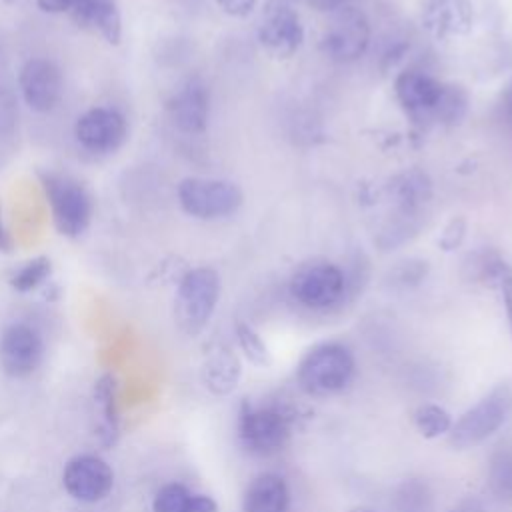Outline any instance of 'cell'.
<instances>
[{
    "instance_id": "17",
    "label": "cell",
    "mask_w": 512,
    "mask_h": 512,
    "mask_svg": "<svg viewBox=\"0 0 512 512\" xmlns=\"http://www.w3.org/2000/svg\"><path fill=\"white\" fill-rule=\"evenodd\" d=\"M70 16L80 28L100 34L108 44H120L122 16L116 0H76Z\"/></svg>"
},
{
    "instance_id": "10",
    "label": "cell",
    "mask_w": 512,
    "mask_h": 512,
    "mask_svg": "<svg viewBox=\"0 0 512 512\" xmlns=\"http://www.w3.org/2000/svg\"><path fill=\"white\" fill-rule=\"evenodd\" d=\"M18 86L24 104L38 114H46L58 106L64 92V78L56 62L36 56L22 64Z\"/></svg>"
},
{
    "instance_id": "34",
    "label": "cell",
    "mask_w": 512,
    "mask_h": 512,
    "mask_svg": "<svg viewBox=\"0 0 512 512\" xmlns=\"http://www.w3.org/2000/svg\"><path fill=\"white\" fill-rule=\"evenodd\" d=\"M4 2H6V4H18L20 0H4Z\"/></svg>"
},
{
    "instance_id": "25",
    "label": "cell",
    "mask_w": 512,
    "mask_h": 512,
    "mask_svg": "<svg viewBox=\"0 0 512 512\" xmlns=\"http://www.w3.org/2000/svg\"><path fill=\"white\" fill-rule=\"evenodd\" d=\"M462 238H464V220H462V218H454V220L446 226V230L442 232V236H440V246H442L444 250H454V248L462 242Z\"/></svg>"
},
{
    "instance_id": "14",
    "label": "cell",
    "mask_w": 512,
    "mask_h": 512,
    "mask_svg": "<svg viewBox=\"0 0 512 512\" xmlns=\"http://www.w3.org/2000/svg\"><path fill=\"white\" fill-rule=\"evenodd\" d=\"M302 40L304 28L294 8L286 4H276L268 8L258 26V42L266 54L278 60H286L296 54Z\"/></svg>"
},
{
    "instance_id": "7",
    "label": "cell",
    "mask_w": 512,
    "mask_h": 512,
    "mask_svg": "<svg viewBox=\"0 0 512 512\" xmlns=\"http://www.w3.org/2000/svg\"><path fill=\"white\" fill-rule=\"evenodd\" d=\"M176 194L180 208L198 220L226 218L242 206V190L234 182L218 178H184Z\"/></svg>"
},
{
    "instance_id": "19",
    "label": "cell",
    "mask_w": 512,
    "mask_h": 512,
    "mask_svg": "<svg viewBox=\"0 0 512 512\" xmlns=\"http://www.w3.org/2000/svg\"><path fill=\"white\" fill-rule=\"evenodd\" d=\"M290 504V492L282 476L264 472L256 476L244 496L242 510L244 512H286Z\"/></svg>"
},
{
    "instance_id": "26",
    "label": "cell",
    "mask_w": 512,
    "mask_h": 512,
    "mask_svg": "<svg viewBox=\"0 0 512 512\" xmlns=\"http://www.w3.org/2000/svg\"><path fill=\"white\" fill-rule=\"evenodd\" d=\"M216 4L228 16L242 18V16H248L252 12V8L256 6V0H216Z\"/></svg>"
},
{
    "instance_id": "13",
    "label": "cell",
    "mask_w": 512,
    "mask_h": 512,
    "mask_svg": "<svg viewBox=\"0 0 512 512\" xmlns=\"http://www.w3.org/2000/svg\"><path fill=\"white\" fill-rule=\"evenodd\" d=\"M62 484L72 498L80 502H98L112 490L114 472L100 456L82 454L66 464Z\"/></svg>"
},
{
    "instance_id": "12",
    "label": "cell",
    "mask_w": 512,
    "mask_h": 512,
    "mask_svg": "<svg viewBox=\"0 0 512 512\" xmlns=\"http://www.w3.org/2000/svg\"><path fill=\"white\" fill-rule=\"evenodd\" d=\"M44 358V342L28 324H10L0 336V366L8 376L24 378L36 372Z\"/></svg>"
},
{
    "instance_id": "15",
    "label": "cell",
    "mask_w": 512,
    "mask_h": 512,
    "mask_svg": "<svg viewBox=\"0 0 512 512\" xmlns=\"http://www.w3.org/2000/svg\"><path fill=\"white\" fill-rule=\"evenodd\" d=\"M422 28L436 40L466 36L474 26L470 0H422Z\"/></svg>"
},
{
    "instance_id": "31",
    "label": "cell",
    "mask_w": 512,
    "mask_h": 512,
    "mask_svg": "<svg viewBox=\"0 0 512 512\" xmlns=\"http://www.w3.org/2000/svg\"><path fill=\"white\" fill-rule=\"evenodd\" d=\"M12 248H14V240H12V236H10V232H8L6 224H4V218H2V206H0V252L10 254V252H12Z\"/></svg>"
},
{
    "instance_id": "4",
    "label": "cell",
    "mask_w": 512,
    "mask_h": 512,
    "mask_svg": "<svg viewBox=\"0 0 512 512\" xmlns=\"http://www.w3.org/2000/svg\"><path fill=\"white\" fill-rule=\"evenodd\" d=\"M512 414V382H500L468 408L448 432V442L456 450L482 444L498 432Z\"/></svg>"
},
{
    "instance_id": "1",
    "label": "cell",
    "mask_w": 512,
    "mask_h": 512,
    "mask_svg": "<svg viewBox=\"0 0 512 512\" xmlns=\"http://www.w3.org/2000/svg\"><path fill=\"white\" fill-rule=\"evenodd\" d=\"M394 94L402 110L420 124H454L468 106V96L460 86L444 84L422 70H406L394 82Z\"/></svg>"
},
{
    "instance_id": "22",
    "label": "cell",
    "mask_w": 512,
    "mask_h": 512,
    "mask_svg": "<svg viewBox=\"0 0 512 512\" xmlns=\"http://www.w3.org/2000/svg\"><path fill=\"white\" fill-rule=\"evenodd\" d=\"M414 426L420 432V436L432 440L438 436H444L452 428V416L446 408L438 404H422L414 410Z\"/></svg>"
},
{
    "instance_id": "16",
    "label": "cell",
    "mask_w": 512,
    "mask_h": 512,
    "mask_svg": "<svg viewBox=\"0 0 512 512\" xmlns=\"http://www.w3.org/2000/svg\"><path fill=\"white\" fill-rule=\"evenodd\" d=\"M168 112L174 126L184 134H202L208 126L210 96L202 80L190 78L170 98Z\"/></svg>"
},
{
    "instance_id": "18",
    "label": "cell",
    "mask_w": 512,
    "mask_h": 512,
    "mask_svg": "<svg viewBox=\"0 0 512 512\" xmlns=\"http://www.w3.org/2000/svg\"><path fill=\"white\" fill-rule=\"evenodd\" d=\"M242 368L238 356L224 344H214L202 362L200 380L214 396H228L238 386Z\"/></svg>"
},
{
    "instance_id": "29",
    "label": "cell",
    "mask_w": 512,
    "mask_h": 512,
    "mask_svg": "<svg viewBox=\"0 0 512 512\" xmlns=\"http://www.w3.org/2000/svg\"><path fill=\"white\" fill-rule=\"evenodd\" d=\"M502 296H504V306H506V316H508V324H510V334H512V272L504 278V282L500 284Z\"/></svg>"
},
{
    "instance_id": "6",
    "label": "cell",
    "mask_w": 512,
    "mask_h": 512,
    "mask_svg": "<svg viewBox=\"0 0 512 512\" xmlns=\"http://www.w3.org/2000/svg\"><path fill=\"white\" fill-rule=\"evenodd\" d=\"M292 422V414L282 408H256L244 402L238 414V438L248 452L268 456L286 446L292 434Z\"/></svg>"
},
{
    "instance_id": "33",
    "label": "cell",
    "mask_w": 512,
    "mask_h": 512,
    "mask_svg": "<svg viewBox=\"0 0 512 512\" xmlns=\"http://www.w3.org/2000/svg\"><path fill=\"white\" fill-rule=\"evenodd\" d=\"M350 512H376V510H372V508H368V506H356V508H352Z\"/></svg>"
},
{
    "instance_id": "3",
    "label": "cell",
    "mask_w": 512,
    "mask_h": 512,
    "mask_svg": "<svg viewBox=\"0 0 512 512\" xmlns=\"http://www.w3.org/2000/svg\"><path fill=\"white\" fill-rule=\"evenodd\" d=\"M220 298V276L214 268L198 266L184 272L174 296V320L180 332L200 334L214 314Z\"/></svg>"
},
{
    "instance_id": "28",
    "label": "cell",
    "mask_w": 512,
    "mask_h": 512,
    "mask_svg": "<svg viewBox=\"0 0 512 512\" xmlns=\"http://www.w3.org/2000/svg\"><path fill=\"white\" fill-rule=\"evenodd\" d=\"M38 8L42 12H50V14H70V10L74 8L76 0H36Z\"/></svg>"
},
{
    "instance_id": "21",
    "label": "cell",
    "mask_w": 512,
    "mask_h": 512,
    "mask_svg": "<svg viewBox=\"0 0 512 512\" xmlns=\"http://www.w3.org/2000/svg\"><path fill=\"white\" fill-rule=\"evenodd\" d=\"M52 274V262L48 256H36L30 258L26 262H22L12 274H10V286L20 292H32L36 288H40Z\"/></svg>"
},
{
    "instance_id": "30",
    "label": "cell",
    "mask_w": 512,
    "mask_h": 512,
    "mask_svg": "<svg viewBox=\"0 0 512 512\" xmlns=\"http://www.w3.org/2000/svg\"><path fill=\"white\" fill-rule=\"evenodd\" d=\"M306 2L320 12H334L348 4V0H306Z\"/></svg>"
},
{
    "instance_id": "2",
    "label": "cell",
    "mask_w": 512,
    "mask_h": 512,
    "mask_svg": "<svg viewBox=\"0 0 512 512\" xmlns=\"http://www.w3.org/2000/svg\"><path fill=\"white\" fill-rule=\"evenodd\" d=\"M40 184L50 204L56 230L66 238H78L90 226L94 202L88 188L62 172H40Z\"/></svg>"
},
{
    "instance_id": "8",
    "label": "cell",
    "mask_w": 512,
    "mask_h": 512,
    "mask_svg": "<svg viewBox=\"0 0 512 512\" xmlns=\"http://www.w3.org/2000/svg\"><path fill=\"white\" fill-rule=\"evenodd\" d=\"M370 44L368 16L356 6H342L330 12V20L322 32L320 48L334 62L358 60Z\"/></svg>"
},
{
    "instance_id": "5",
    "label": "cell",
    "mask_w": 512,
    "mask_h": 512,
    "mask_svg": "<svg viewBox=\"0 0 512 512\" xmlns=\"http://www.w3.org/2000/svg\"><path fill=\"white\" fill-rule=\"evenodd\" d=\"M352 352L336 342H322L310 348L296 370L300 388L310 396H330L348 386L354 376Z\"/></svg>"
},
{
    "instance_id": "23",
    "label": "cell",
    "mask_w": 512,
    "mask_h": 512,
    "mask_svg": "<svg viewBox=\"0 0 512 512\" xmlns=\"http://www.w3.org/2000/svg\"><path fill=\"white\" fill-rule=\"evenodd\" d=\"M236 338H238V346L244 352V356L248 358V362H252L254 366H262V368L270 366L272 358H270L268 346L252 326H248L246 322H238Z\"/></svg>"
},
{
    "instance_id": "32",
    "label": "cell",
    "mask_w": 512,
    "mask_h": 512,
    "mask_svg": "<svg viewBox=\"0 0 512 512\" xmlns=\"http://www.w3.org/2000/svg\"><path fill=\"white\" fill-rule=\"evenodd\" d=\"M502 110H504V116L512 122V82L506 86L502 94Z\"/></svg>"
},
{
    "instance_id": "27",
    "label": "cell",
    "mask_w": 512,
    "mask_h": 512,
    "mask_svg": "<svg viewBox=\"0 0 512 512\" xmlns=\"http://www.w3.org/2000/svg\"><path fill=\"white\" fill-rule=\"evenodd\" d=\"M186 512H218V504L214 498L206 494H190V500L186 504Z\"/></svg>"
},
{
    "instance_id": "11",
    "label": "cell",
    "mask_w": 512,
    "mask_h": 512,
    "mask_svg": "<svg viewBox=\"0 0 512 512\" xmlns=\"http://www.w3.org/2000/svg\"><path fill=\"white\" fill-rule=\"evenodd\" d=\"M126 136V118L112 106H94L80 114L74 124L76 142L94 154H108L118 150Z\"/></svg>"
},
{
    "instance_id": "20",
    "label": "cell",
    "mask_w": 512,
    "mask_h": 512,
    "mask_svg": "<svg viewBox=\"0 0 512 512\" xmlns=\"http://www.w3.org/2000/svg\"><path fill=\"white\" fill-rule=\"evenodd\" d=\"M94 398L102 408V442L108 446L116 440L118 434V412H116V380L112 374H104L98 378L94 388Z\"/></svg>"
},
{
    "instance_id": "24",
    "label": "cell",
    "mask_w": 512,
    "mask_h": 512,
    "mask_svg": "<svg viewBox=\"0 0 512 512\" xmlns=\"http://www.w3.org/2000/svg\"><path fill=\"white\" fill-rule=\"evenodd\" d=\"M190 500V492L182 484H166L158 490L152 510L154 512H186V504Z\"/></svg>"
},
{
    "instance_id": "9",
    "label": "cell",
    "mask_w": 512,
    "mask_h": 512,
    "mask_svg": "<svg viewBox=\"0 0 512 512\" xmlns=\"http://www.w3.org/2000/svg\"><path fill=\"white\" fill-rule=\"evenodd\" d=\"M344 286L346 280L338 266L330 262H314L302 266L294 274L290 292L302 306L312 310H326L342 300Z\"/></svg>"
}]
</instances>
